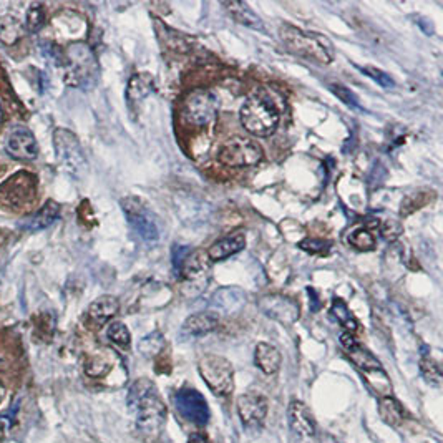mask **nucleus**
Listing matches in <instances>:
<instances>
[{
    "instance_id": "obj_38",
    "label": "nucleus",
    "mask_w": 443,
    "mask_h": 443,
    "mask_svg": "<svg viewBox=\"0 0 443 443\" xmlns=\"http://www.w3.org/2000/svg\"><path fill=\"white\" fill-rule=\"evenodd\" d=\"M190 253H191V249L188 248V246H180V244H178V246L173 248V254H171L173 268H175V271L178 274H180L183 263H185V259L188 258V254H190Z\"/></svg>"
},
{
    "instance_id": "obj_14",
    "label": "nucleus",
    "mask_w": 443,
    "mask_h": 443,
    "mask_svg": "<svg viewBox=\"0 0 443 443\" xmlns=\"http://www.w3.org/2000/svg\"><path fill=\"white\" fill-rule=\"evenodd\" d=\"M5 151L10 158L20 161H32L39 155V145L30 130L17 126L10 131L5 141Z\"/></svg>"
},
{
    "instance_id": "obj_24",
    "label": "nucleus",
    "mask_w": 443,
    "mask_h": 443,
    "mask_svg": "<svg viewBox=\"0 0 443 443\" xmlns=\"http://www.w3.org/2000/svg\"><path fill=\"white\" fill-rule=\"evenodd\" d=\"M380 419L390 427H399L404 422V409L394 397H382L379 402Z\"/></svg>"
},
{
    "instance_id": "obj_25",
    "label": "nucleus",
    "mask_w": 443,
    "mask_h": 443,
    "mask_svg": "<svg viewBox=\"0 0 443 443\" xmlns=\"http://www.w3.org/2000/svg\"><path fill=\"white\" fill-rule=\"evenodd\" d=\"M244 302V292L236 287H223L213 294L211 304L220 309L239 307Z\"/></svg>"
},
{
    "instance_id": "obj_30",
    "label": "nucleus",
    "mask_w": 443,
    "mask_h": 443,
    "mask_svg": "<svg viewBox=\"0 0 443 443\" xmlns=\"http://www.w3.org/2000/svg\"><path fill=\"white\" fill-rule=\"evenodd\" d=\"M106 335H108V339L111 340V342H113L115 345H118L120 349H125V350L130 349L131 335H130L128 327H126L123 322H118V320L111 322L108 325V330H106Z\"/></svg>"
},
{
    "instance_id": "obj_6",
    "label": "nucleus",
    "mask_w": 443,
    "mask_h": 443,
    "mask_svg": "<svg viewBox=\"0 0 443 443\" xmlns=\"http://www.w3.org/2000/svg\"><path fill=\"white\" fill-rule=\"evenodd\" d=\"M68 72L67 81L80 88H88L98 76V63L88 45L73 44L68 47Z\"/></svg>"
},
{
    "instance_id": "obj_2",
    "label": "nucleus",
    "mask_w": 443,
    "mask_h": 443,
    "mask_svg": "<svg viewBox=\"0 0 443 443\" xmlns=\"http://www.w3.org/2000/svg\"><path fill=\"white\" fill-rule=\"evenodd\" d=\"M239 118L249 133L269 136L279 125V108L266 88H258L243 103Z\"/></svg>"
},
{
    "instance_id": "obj_13",
    "label": "nucleus",
    "mask_w": 443,
    "mask_h": 443,
    "mask_svg": "<svg viewBox=\"0 0 443 443\" xmlns=\"http://www.w3.org/2000/svg\"><path fill=\"white\" fill-rule=\"evenodd\" d=\"M238 414L248 429L263 427L268 417V399L258 392H248L238 399Z\"/></svg>"
},
{
    "instance_id": "obj_1",
    "label": "nucleus",
    "mask_w": 443,
    "mask_h": 443,
    "mask_svg": "<svg viewBox=\"0 0 443 443\" xmlns=\"http://www.w3.org/2000/svg\"><path fill=\"white\" fill-rule=\"evenodd\" d=\"M128 409L135 417L140 437L146 442H156L166 425V405L156 385L150 379H138L128 390Z\"/></svg>"
},
{
    "instance_id": "obj_21",
    "label": "nucleus",
    "mask_w": 443,
    "mask_h": 443,
    "mask_svg": "<svg viewBox=\"0 0 443 443\" xmlns=\"http://www.w3.org/2000/svg\"><path fill=\"white\" fill-rule=\"evenodd\" d=\"M223 7L228 10L229 15H231L238 24L244 25V27L253 30L264 29L263 20L258 17V14H254V10L249 7L246 2H236V0H231V2H223Z\"/></svg>"
},
{
    "instance_id": "obj_32",
    "label": "nucleus",
    "mask_w": 443,
    "mask_h": 443,
    "mask_svg": "<svg viewBox=\"0 0 443 443\" xmlns=\"http://www.w3.org/2000/svg\"><path fill=\"white\" fill-rule=\"evenodd\" d=\"M45 20H47V14H45L44 5L32 4L27 10V20H25V25H27V27L25 29L32 34L39 32V30L45 25Z\"/></svg>"
},
{
    "instance_id": "obj_9",
    "label": "nucleus",
    "mask_w": 443,
    "mask_h": 443,
    "mask_svg": "<svg viewBox=\"0 0 443 443\" xmlns=\"http://www.w3.org/2000/svg\"><path fill=\"white\" fill-rule=\"evenodd\" d=\"M261 160L263 148L256 141L244 138V136H234L224 143L220 151V161L231 168L254 166Z\"/></svg>"
},
{
    "instance_id": "obj_7",
    "label": "nucleus",
    "mask_w": 443,
    "mask_h": 443,
    "mask_svg": "<svg viewBox=\"0 0 443 443\" xmlns=\"http://www.w3.org/2000/svg\"><path fill=\"white\" fill-rule=\"evenodd\" d=\"M218 108H220V101L213 91L193 90L183 101V120L188 125L201 128L216 118Z\"/></svg>"
},
{
    "instance_id": "obj_3",
    "label": "nucleus",
    "mask_w": 443,
    "mask_h": 443,
    "mask_svg": "<svg viewBox=\"0 0 443 443\" xmlns=\"http://www.w3.org/2000/svg\"><path fill=\"white\" fill-rule=\"evenodd\" d=\"M284 47L294 55L312 58L315 62L327 65L334 60V47L327 37L315 32H304L294 25H281L279 29Z\"/></svg>"
},
{
    "instance_id": "obj_27",
    "label": "nucleus",
    "mask_w": 443,
    "mask_h": 443,
    "mask_svg": "<svg viewBox=\"0 0 443 443\" xmlns=\"http://www.w3.org/2000/svg\"><path fill=\"white\" fill-rule=\"evenodd\" d=\"M364 379L367 380V384L375 394H379L382 397H389L392 392V384L389 380V377L384 372V369H374L369 372H364Z\"/></svg>"
},
{
    "instance_id": "obj_26",
    "label": "nucleus",
    "mask_w": 443,
    "mask_h": 443,
    "mask_svg": "<svg viewBox=\"0 0 443 443\" xmlns=\"http://www.w3.org/2000/svg\"><path fill=\"white\" fill-rule=\"evenodd\" d=\"M330 314H332V317H335V320H337V322L342 325V327L347 330V332L352 334L354 330H357V327H359L357 320H355L354 314L350 312L349 307L345 305L342 299L334 297L332 307H330Z\"/></svg>"
},
{
    "instance_id": "obj_34",
    "label": "nucleus",
    "mask_w": 443,
    "mask_h": 443,
    "mask_svg": "<svg viewBox=\"0 0 443 443\" xmlns=\"http://www.w3.org/2000/svg\"><path fill=\"white\" fill-rule=\"evenodd\" d=\"M299 248L309 254H317V256H327L332 249V243L325 239H304L299 243Z\"/></svg>"
},
{
    "instance_id": "obj_20",
    "label": "nucleus",
    "mask_w": 443,
    "mask_h": 443,
    "mask_svg": "<svg viewBox=\"0 0 443 443\" xmlns=\"http://www.w3.org/2000/svg\"><path fill=\"white\" fill-rule=\"evenodd\" d=\"M254 360H256V365L261 369L266 375H273L281 369V352L274 347L271 344L266 342H259L256 345V350H254Z\"/></svg>"
},
{
    "instance_id": "obj_39",
    "label": "nucleus",
    "mask_w": 443,
    "mask_h": 443,
    "mask_svg": "<svg viewBox=\"0 0 443 443\" xmlns=\"http://www.w3.org/2000/svg\"><path fill=\"white\" fill-rule=\"evenodd\" d=\"M188 443H211V442H210V439H208V435L196 432V434H191L190 435V439H188Z\"/></svg>"
},
{
    "instance_id": "obj_42",
    "label": "nucleus",
    "mask_w": 443,
    "mask_h": 443,
    "mask_svg": "<svg viewBox=\"0 0 443 443\" xmlns=\"http://www.w3.org/2000/svg\"><path fill=\"white\" fill-rule=\"evenodd\" d=\"M2 120H4V111L0 108V123H2Z\"/></svg>"
},
{
    "instance_id": "obj_22",
    "label": "nucleus",
    "mask_w": 443,
    "mask_h": 443,
    "mask_svg": "<svg viewBox=\"0 0 443 443\" xmlns=\"http://www.w3.org/2000/svg\"><path fill=\"white\" fill-rule=\"evenodd\" d=\"M60 215V205L55 203L54 200L47 201L44 205L42 210H39L32 218H27L22 224L24 229H30V231H39V229L49 228L50 224L57 221V218Z\"/></svg>"
},
{
    "instance_id": "obj_17",
    "label": "nucleus",
    "mask_w": 443,
    "mask_h": 443,
    "mask_svg": "<svg viewBox=\"0 0 443 443\" xmlns=\"http://www.w3.org/2000/svg\"><path fill=\"white\" fill-rule=\"evenodd\" d=\"M120 302L115 295H101V297L95 299L88 307V319L93 325H105L110 322L111 319L118 314Z\"/></svg>"
},
{
    "instance_id": "obj_23",
    "label": "nucleus",
    "mask_w": 443,
    "mask_h": 443,
    "mask_svg": "<svg viewBox=\"0 0 443 443\" xmlns=\"http://www.w3.org/2000/svg\"><path fill=\"white\" fill-rule=\"evenodd\" d=\"M113 359L115 354L110 350H98V352L91 354L88 359L85 360V372L90 377H103L113 369Z\"/></svg>"
},
{
    "instance_id": "obj_19",
    "label": "nucleus",
    "mask_w": 443,
    "mask_h": 443,
    "mask_svg": "<svg viewBox=\"0 0 443 443\" xmlns=\"http://www.w3.org/2000/svg\"><path fill=\"white\" fill-rule=\"evenodd\" d=\"M244 246H246V238H244V234L238 233L216 241L210 249H208L206 254L208 258H210V261L218 263L231 258L233 254H236L241 251V249H244Z\"/></svg>"
},
{
    "instance_id": "obj_33",
    "label": "nucleus",
    "mask_w": 443,
    "mask_h": 443,
    "mask_svg": "<svg viewBox=\"0 0 443 443\" xmlns=\"http://www.w3.org/2000/svg\"><path fill=\"white\" fill-rule=\"evenodd\" d=\"M355 68L359 70V72H362L364 75L370 76L372 80L377 81L380 86H384V88H394L395 86V81L394 78L389 73H385L384 70L377 68V67H370V65H365V67H360V65H355Z\"/></svg>"
},
{
    "instance_id": "obj_35",
    "label": "nucleus",
    "mask_w": 443,
    "mask_h": 443,
    "mask_svg": "<svg viewBox=\"0 0 443 443\" xmlns=\"http://www.w3.org/2000/svg\"><path fill=\"white\" fill-rule=\"evenodd\" d=\"M165 349V339L161 337V334H150L140 342V350L148 357H155L156 354H160Z\"/></svg>"
},
{
    "instance_id": "obj_29",
    "label": "nucleus",
    "mask_w": 443,
    "mask_h": 443,
    "mask_svg": "<svg viewBox=\"0 0 443 443\" xmlns=\"http://www.w3.org/2000/svg\"><path fill=\"white\" fill-rule=\"evenodd\" d=\"M349 244L357 251L367 253L375 249V239L367 228H357L349 234Z\"/></svg>"
},
{
    "instance_id": "obj_37",
    "label": "nucleus",
    "mask_w": 443,
    "mask_h": 443,
    "mask_svg": "<svg viewBox=\"0 0 443 443\" xmlns=\"http://www.w3.org/2000/svg\"><path fill=\"white\" fill-rule=\"evenodd\" d=\"M380 234L387 239V241H395V239L402 234L400 223L395 221V220L385 221L384 224H382V228H380Z\"/></svg>"
},
{
    "instance_id": "obj_11",
    "label": "nucleus",
    "mask_w": 443,
    "mask_h": 443,
    "mask_svg": "<svg viewBox=\"0 0 443 443\" xmlns=\"http://www.w3.org/2000/svg\"><path fill=\"white\" fill-rule=\"evenodd\" d=\"M180 276L183 282L186 284L185 291L190 294H200L203 289H206L210 281V258L201 249L188 254V258L183 263Z\"/></svg>"
},
{
    "instance_id": "obj_40",
    "label": "nucleus",
    "mask_w": 443,
    "mask_h": 443,
    "mask_svg": "<svg viewBox=\"0 0 443 443\" xmlns=\"http://www.w3.org/2000/svg\"><path fill=\"white\" fill-rule=\"evenodd\" d=\"M307 291H309V297H312V310H317V309H319L317 294H315L314 289H307Z\"/></svg>"
},
{
    "instance_id": "obj_16",
    "label": "nucleus",
    "mask_w": 443,
    "mask_h": 443,
    "mask_svg": "<svg viewBox=\"0 0 443 443\" xmlns=\"http://www.w3.org/2000/svg\"><path fill=\"white\" fill-rule=\"evenodd\" d=\"M155 91V78L150 73H135L126 86V101L131 108H138L141 101Z\"/></svg>"
},
{
    "instance_id": "obj_31",
    "label": "nucleus",
    "mask_w": 443,
    "mask_h": 443,
    "mask_svg": "<svg viewBox=\"0 0 443 443\" xmlns=\"http://www.w3.org/2000/svg\"><path fill=\"white\" fill-rule=\"evenodd\" d=\"M420 370L424 379L429 382L430 385L439 387L442 384V369L439 362H435L434 359L429 357V355H424L420 360Z\"/></svg>"
},
{
    "instance_id": "obj_8",
    "label": "nucleus",
    "mask_w": 443,
    "mask_h": 443,
    "mask_svg": "<svg viewBox=\"0 0 443 443\" xmlns=\"http://www.w3.org/2000/svg\"><path fill=\"white\" fill-rule=\"evenodd\" d=\"M121 208H123L125 216L128 223L133 228V231L146 243H155L160 238V229H158L156 218L153 211L148 208L141 198L130 196L123 198L121 201Z\"/></svg>"
},
{
    "instance_id": "obj_18",
    "label": "nucleus",
    "mask_w": 443,
    "mask_h": 443,
    "mask_svg": "<svg viewBox=\"0 0 443 443\" xmlns=\"http://www.w3.org/2000/svg\"><path fill=\"white\" fill-rule=\"evenodd\" d=\"M220 325V317L215 312H196L190 315L183 324V334L190 337H201L215 330Z\"/></svg>"
},
{
    "instance_id": "obj_12",
    "label": "nucleus",
    "mask_w": 443,
    "mask_h": 443,
    "mask_svg": "<svg viewBox=\"0 0 443 443\" xmlns=\"http://www.w3.org/2000/svg\"><path fill=\"white\" fill-rule=\"evenodd\" d=\"M259 309L279 324L291 325L299 319V304L284 294H266L259 299Z\"/></svg>"
},
{
    "instance_id": "obj_41",
    "label": "nucleus",
    "mask_w": 443,
    "mask_h": 443,
    "mask_svg": "<svg viewBox=\"0 0 443 443\" xmlns=\"http://www.w3.org/2000/svg\"><path fill=\"white\" fill-rule=\"evenodd\" d=\"M4 397H5V387L2 385V382H0V402L4 400Z\"/></svg>"
},
{
    "instance_id": "obj_5",
    "label": "nucleus",
    "mask_w": 443,
    "mask_h": 443,
    "mask_svg": "<svg viewBox=\"0 0 443 443\" xmlns=\"http://www.w3.org/2000/svg\"><path fill=\"white\" fill-rule=\"evenodd\" d=\"M54 146L57 160L65 173L73 178H81L86 173V158L81 145L70 130L58 128L54 133Z\"/></svg>"
},
{
    "instance_id": "obj_10",
    "label": "nucleus",
    "mask_w": 443,
    "mask_h": 443,
    "mask_svg": "<svg viewBox=\"0 0 443 443\" xmlns=\"http://www.w3.org/2000/svg\"><path fill=\"white\" fill-rule=\"evenodd\" d=\"M173 404L183 419L198 427H205L210 422V407L203 394L193 387H183L173 395Z\"/></svg>"
},
{
    "instance_id": "obj_4",
    "label": "nucleus",
    "mask_w": 443,
    "mask_h": 443,
    "mask_svg": "<svg viewBox=\"0 0 443 443\" xmlns=\"http://www.w3.org/2000/svg\"><path fill=\"white\" fill-rule=\"evenodd\" d=\"M198 370L213 394L218 397H228L233 394L234 369L228 359L216 354H206L198 362Z\"/></svg>"
},
{
    "instance_id": "obj_28",
    "label": "nucleus",
    "mask_w": 443,
    "mask_h": 443,
    "mask_svg": "<svg viewBox=\"0 0 443 443\" xmlns=\"http://www.w3.org/2000/svg\"><path fill=\"white\" fill-rule=\"evenodd\" d=\"M24 34L25 30L17 19L4 17L0 20V40H2L5 45L15 44L19 39L24 37Z\"/></svg>"
},
{
    "instance_id": "obj_36",
    "label": "nucleus",
    "mask_w": 443,
    "mask_h": 443,
    "mask_svg": "<svg viewBox=\"0 0 443 443\" xmlns=\"http://www.w3.org/2000/svg\"><path fill=\"white\" fill-rule=\"evenodd\" d=\"M330 90H332V93L337 96V98L342 101V103L347 105L349 108L362 110V106H360V101L357 100V96H355L349 88H345V86H342V85H330Z\"/></svg>"
},
{
    "instance_id": "obj_15",
    "label": "nucleus",
    "mask_w": 443,
    "mask_h": 443,
    "mask_svg": "<svg viewBox=\"0 0 443 443\" xmlns=\"http://www.w3.org/2000/svg\"><path fill=\"white\" fill-rule=\"evenodd\" d=\"M287 419L294 435H297L300 440L309 442L315 439V435H317V424H315L312 412H310V409L304 402L294 399L289 404Z\"/></svg>"
}]
</instances>
